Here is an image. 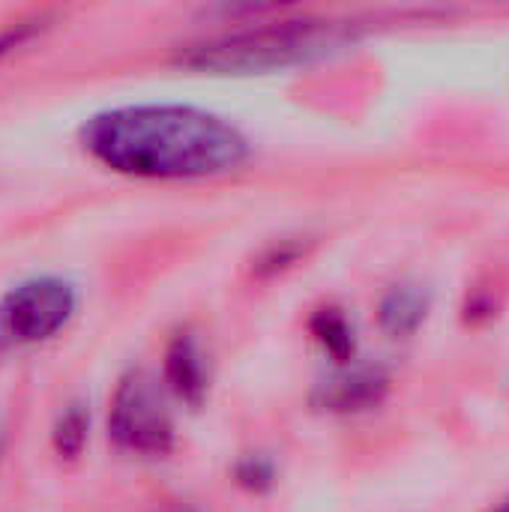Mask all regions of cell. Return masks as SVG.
Here are the masks:
<instances>
[{
  "label": "cell",
  "mask_w": 509,
  "mask_h": 512,
  "mask_svg": "<svg viewBox=\"0 0 509 512\" xmlns=\"http://www.w3.org/2000/svg\"><path fill=\"white\" fill-rule=\"evenodd\" d=\"M81 144L99 165L141 180L216 177L240 168L249 156V141L234 123L171 102L102 111L81 126Z\"/></svg>",
  "instance_id": "obj_1"
},
{
  "label": "cell",
  "mask_w": 509,
  "mask_h": 512,
  "mask_svg": "<svg viewBox=\"0 0 509 512\" xmlns=\"http://www.w3.org/2000/svg\"><path fill=\"white\" fill-rule=\"evenodd\" d=\"M354 30L327 18H288L222 33L180 51V63L213 75H267L342 48Z\"/></svg>",
  "instance_id": "obj_2"
},
{
  "label": "cell",
  "mask_w": 509,
  "mask_h": 512,
  "mask_svg": "<svg viewBox=\"0 0 509 512\" xmlns=\"http://www.w3.org/2000/svg\"><path fill=\"white\" fill-rule=\"evenodd\" d=\"M108 435L123 453L132 456L159 459L174 450V417L150 372L129 369L120 378L108 408Z\"/></svg>",
  "instance_id": "obj_3"
},
{
  "label": "cell",
  "mask_w": 509,
  "mask_h": 512,
  "mask_svg": "<svg viewBox=\"0 0 509 512\" xmlns=\"http://www.w3.org/2000/svg\"><path fill=\"white\" fill-rule=\"evenodd\" d=\"M78 294L66 279L36 276L0 300V345L30 348L57 336L75 315Z\"/></svg>",
  "instance_id": "obj_4"
},
{
  "label": "cell",
  "mask_w": 509,
  "mask_h": 512,
  "mask_svg": "<svg viewBox=\"0 0 509 512\" xmlns=\"http://www.w3.org/2000/svg\"><path fill=\"white\" fill-rule=\"evenodd\" d=\"M162 381L165 387L189 408H201L210 390V369L201 354V345L192 333H177L165 348L162 363Z\"/></svg>",
  "instance_id": "obj_5"
},
{
  "label": "cell",
  "mask_w": 509,
  "mask_h": 512,
  "mask_svg": "<svg viewBox=\"0 0 509 512\" xmlns=\"http://www.w3.org/2000/svg\"><path fill=\"white\" fill-rule=\"evenodd\" d=\"M387 375L378 369H351L315 390V405L330 414H360L384 402L387 396Z\"/></svg>",
  "instance_id": "obj_6"
},
{
  "label": "cell",
  "mask_w": 509,
  "mask_h": 512,
  "mask_svg": "<svg viewBox=\"0 0 509 512\" xmlns=\"http://www.w3.org/2000/svg\"><path fill=\"white\" fill-rule=\"evenodd\" d=\"M429 315V294L417 285H396L378 309V321L384 333L393 339H405L420 330V324Z\"/></svg>",
  "instance_id": "obj_7"
},
{
  "label": "cell",
  "mask_w": 509,
  "mask_h": 512,
  "mask_svg": "<svg viewBox=\"0 0 509 512\" xmlns=\"http://www.w3.org/2000/svg\"><path fill=\"white\" fill-rule=\"evenodd\" d=\"M309 330L315 336V342L336 360V363H348L354 357L357 339H354V324L342 315V309H318L309 321Z\"/></svg>",
  "instance_id": "obj_8"
},
{
  "label": "cell",
  "mask_w": 509,
  "mask_h": 512,
  "mask_svg": "<svg viewBox=\"0 0 509 512\" xmlns=\"http://www.w3.org/2000/svg\"><path fill=\"white\" fill-rule=\"evenodd\" d=\"M90 441V411L81 402H72L60 411L54 432H51V444L57 450V456L63 459H78L84 453Z\"/></svg>",
  "instance_id": "obj_9"
},
{
  "label": "cell",
  "mask_w": 509,
  "mask_h": 512,
  "mask_svg": "<svg viewBox=\"0 0 509 512\" xmlns=\"http://www.w3.org/2000/svg\"><path fill=\"white\" fill-rule=\"evenodd\" d=\"M279 480V468L270 456H261V453H252V456H243L237 465H234V483L240 489H246L249 495H264L276 486Z\"/></svg>",
  "instance_id": "obj_10"
},
{
  "label": "cell",
  "mask_w": 509,
  "mask_h": 512,
  "mask_svg": "<svg viewBox=\"0 0 509 512\" xmlns=\"http://www.w3.org/2000/svg\"><path fill=\"white\" fill-rule=\"evenodd\" d=\"M30 30H33V27H27V24H15V27L3 30V33H0V57H3L6 51H12L18 42H24V39L30 36Z\"/></svg>",
  "instance_id": "obj_11"
},
{
  "label": "cell",
  "mask_w": 509,
  "mask_h": 512,
  "mask_svg": "<svg viewBox=\"0 0 509 512\" xmlns=\"http://www.w3.org/2000/svg\"><path fill=\"white\" fill-rule=\"evenodd\" d=\"M3 444H6V438H3V423H0V459H3Z\"/></svg>",
  "instance_id": "obj_12"
},
{
  "label": "cell",
  "mask_w": 509,
  "mask_h": 512,
  "mask_svg": "<svg viewBox=\"0 0 509 512\" xmlns=\"http://www.w3.org/2000/svg\"><path fill=\"white\" fill-rule=\"evenodd\" d=\"M492 512H509V501H504V504H501L498 510H492Z\"/></svg>",
  "instance_id": "obj_13"
}]
</instances>
